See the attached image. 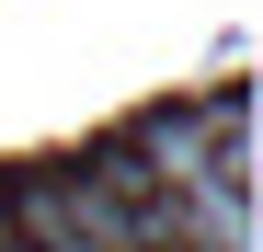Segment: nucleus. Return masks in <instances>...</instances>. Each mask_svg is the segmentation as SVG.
Wrapping results in <instances>:
<instances>
[{
    "instance_id": "1",
    "label": "nucleus",
    "mask_w": 263,
    "mask_h": 252,
    "mask_svg": "<svg viewBox=\"0 0 263 252\" xmlns=\"http://www.w3.org/2000/svg\"><path fill=\"white\" fill-rule=\"evenodd\" d=\"M0 206H12V229H23L34 252H103L92 229H80V195H69V172H23V184H0Z\"/></svg>"
},
{
    "instance_id": "2",
    "label": "nucleus",
    "mask_w": 263,
    "mask_h": 252,
    "mask_svg": "<svg viewBox=\"0 0 263 252\" xmlns=\"http://www.w3.org/2000/svg\"><path fill=\"white\" fill-rule=\"evenodd\" d=\"M0 252H34V241H23V229H12V206H0Z\"/></svg>"
}]
</instances>
